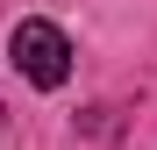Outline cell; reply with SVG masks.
Instances as JSON below:
<instances>
[{
    "instance_id": "cell-2",
    "label": "cell",
    "mask_w": 157,
    "mask_h": 150,
    "mask_svg": "<svg viewBox=\"0 0 157 150\" xmlns=\"http://www.w3.org/2000/svg\"><path fill=\"white\" fill-rule=\"evenodd\" d=\"M0 129H7V114H0Z\"/></svg>"
},
{
    "instance_id": "cell-1",
    "label": "cell",
    "mask_w": 157,
    "mask_h": 150,
    "mask_svg": "<svg viewBox=\"0 0 157 150\" xmlns=\"http://www.w3.org/2000/svg\"><path fill=\"white\" fill-rule=\"evenodd\" d=\"M14 71L29 86H64L71 79V43H64V29L57 21H14Z\"/></svg>"
}]
</instances>
